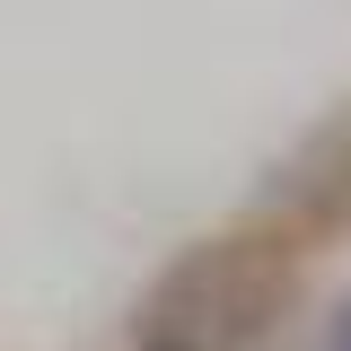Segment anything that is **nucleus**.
<instances>
[{
  "instance_id": "obj_1",
  "label": "nucleus",
  "mask_w": 351,
  "mask_h": 351,
  "mask_svg": "<svg viewBox=\"0 0 351 351\" xmlns=\"http://www.w3.org/2000/svg\"><path fill=\"white\" fill-rule=\"evenodd\" d=\"M290 290V255L272 237H219L167 263L141 299V351H246Z\"/></svg>"
},
{
  "instance_id": "obj_2",
  "label": "nucleus",
  "mask_w": 351,
  "mask_h": 351,
  "mask_svg": "<svg viewBox=\"0 0 351 351\" xmlns=\"http://www.w3.org/2000/svg\"><path fill=\"white\" fill-rule=\"evenodd\" d=\"M334 343H343V351H351V307H343V334H334Z\"/></svg>"
}]
</instances>
